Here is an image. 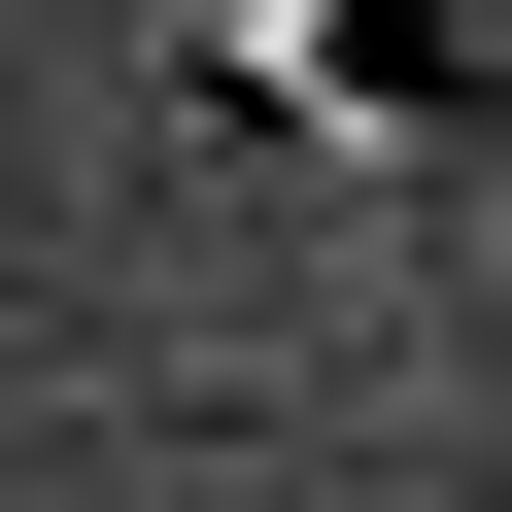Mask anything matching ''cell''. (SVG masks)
<instances>
[{
	"label": "cell",
	"mask_w": 512,
	"mask_h": 512,
	"mask_svg": "<svg viewBox=\"0 0 512 512\" xmlns=\"http://www.w3.org/2000/svg\"><path fill=\"white\" fill-rule=\"evenodd\" d=\"M205 69H239V103H308V137H376V171H478V137H512L444 35H376V0H205Z\"/></svg>",
	"instance_id": "cell-1"
}]
</instances>
